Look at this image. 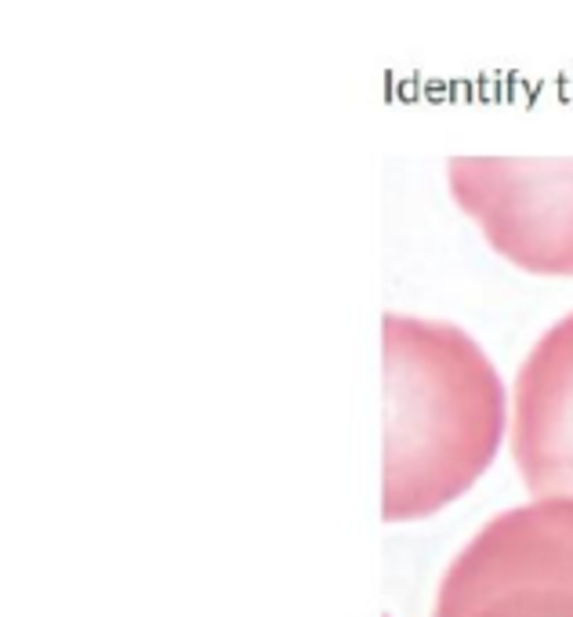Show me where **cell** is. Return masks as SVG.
Here are the masks:
<instances>
[{
  "mask_svg": "<svg viewBox=\"0 0 573 617\" xmlns=\"http://www.w3.org/2000/svg\"><path fill=\"white\" fill-rule=\"evenodd\" d=\"M504 436L494 364L454 324L385 316V486L381 516L439 512L486 472Z\"/></svg>",
  "mask_w": 573,
  "mask_h": 617,
  "instance_id": "1",
  "label": "cell"
},
{
  "mask_svg": "<svg viewBox=\"0 0 573 617\" xmlns=\"http://www.w3.org/2000/svg\"><path fill=\"white\" fill-rule=\"evenodd\" d=\"M432 617H573V501L497 512L447 566Z\"/></svg>",
  "mask_w": 573,
  "mask_h": 617,
  "instance_id": "2",
  "label": "cell"
},
{
  "mask_svg": "<svg viewBox=\"0 0 573 617\" xmlns=\"http://www.w3.org/2000/svg\"><path fill=\"white\" fill-rule=\"evenodd\" d=\"M447 182L501 258L537 276H573V160L454 157Z\"/></svg>",
  "mask_w": 573,
  "mask_h": 617,
  "instance_id": "3",
  "label": "cell"
},
{
  "mask_svg": "<svg viewBox=\"0 0 573 617\" xmlns=\"http://www.w3.org/2000/svg\"><path fill=\"white\" fill-rule=\"evenodd\" d=\"M512 458L534 498L573 501V312L537 338L515 374Z\"/></svg>",
  "mask_w": 573,
  "mask_h": 617,
  "instance_id": "4",
  "label": "cell"
}]
</instances>
